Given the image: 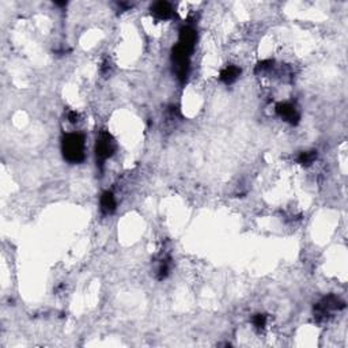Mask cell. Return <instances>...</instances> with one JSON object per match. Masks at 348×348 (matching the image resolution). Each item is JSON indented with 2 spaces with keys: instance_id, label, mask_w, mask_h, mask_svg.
Here are the masks:
<instances>
[{
  "instance_id": "1",
  "label": "cell",
  "mask_w": 348,
  "mask_h": 348,
  "mask_svg": "<svg viewBox=\"0 0 348 348\" xmlns=\"http://www.w3.org/2000/svg\"><path fill=\"white\" fill-rule=\"evenodd\" d=\"M63 154L67 161L78 163L85 159V137L81 133H68L63 139Z\"/></svg>"
},
{
  "instance_id": "2",
  "label": "cell",
  "mask_w": 348,
  "mask_h": 348,
  "mask_svg": "<svg viewBox=\"0 0 348 348\" xmlns=\"http://www.w3.org/2000/svg\"><path fill=\"white\" fill-rule=\"evenodd\" d=\"M97 158L100 159L101 162L106 161L109 156L112 155L113 151H114V142H113L112 136L109 133H101L100 139L97 140Z\"/></svg>"
},
{
  "instance_id": "3",
  "label": "cell",
  "mask_w": 348,
  "mask_h": 348,
  "mask_svg": "<svg viewBox=\"0 0 348 348\" xmlns=\"http://www.w3.org/2000/svg\"><path fill=\"white\" fill-rule=\"evenodd\" d=\"M276 113L279 114L280 117L283 118L286 123L290 124H297L299 121V113L297 110V108L288 102H282L276 105Z\"/></svg>"
},
{
  "instance_id": "4",
  "label": "cell",
  "mask_w": 348,
  "mask_h": 348,
  "mask_svg": "<svg viewBox=\"0 0 348 348\" xmlns=\"http://www.w3.org/2000/svg\"><path fill=\"white\" fill-rule=\"evenodd\" d=\"M152 14L159 19H169L173 15V7L168 1H158L152 6Z\"/></svg>"
},
{
  "instance_id": "5",
  "label": "cell",
  "mask_w": 348,
  "mask_h": 348,
  "mask_svg": "<svg viewBox=\"0 0 348 348\" xmlns=\"http://www.w3.org/2000/svg\"><path fill=\"white\" fill-rule=\"evenodd\" d=\"M239 74H241V69L237 65H227L220 71V81L226 85H231L238 79Z\"/></svg>"
},
{
  "instance_id": "6",
  "label": "cell",
  "mask_w": 348,
  "mask_h": 348,
  "mask_svg": "<svg viewBox=\"0 0 348 348\" xmlns=\"http://www.w3.org/2000/svg\"><path fill=\"white\" fill-rule=\"evenodd\" d=\"M101 210L104 214H112L116 210V199L112 192H105L101 196Z\"/></svg>"
},
{
  "instance_id": "7",
  "label": "cell",
  "mask_w": 348,
  "mask_h": 348,
  "mask_svg": "<svg viewBox=\"0 0 348 348\" xmlns=\"http://www.w3.org/2000/svg\"><path fill=\"white\" fill-rule=\"evenodd\" d=\"M316 158H317V152L316 151H304L298 156V162L301 165H304V166H309V165H311L313 162L316 161Z\"/></svg>"
},
{
  "instance_id": "8",
  "label": "cell",
  "mask_w": 348,
  "mask_h": 348,
  "mask_svg": "<svg viewBox=\"0 0 348 348\" xmlns=\"http://www.w3.org/2000/svg\"><path fill=\"white\" fill-rule=\"evenodd\" d=\"M253 325H255V328H257V329H264L265 325H267V316H264V314H256L255 317H253Z\"/></svg>"
}]
</instances>
